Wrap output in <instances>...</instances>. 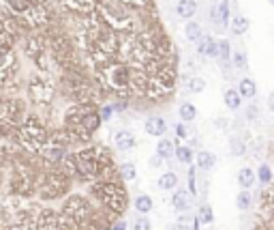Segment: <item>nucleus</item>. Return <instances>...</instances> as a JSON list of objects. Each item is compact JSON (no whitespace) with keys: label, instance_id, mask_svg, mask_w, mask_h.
I'll use <instances>...</instances> for the list:
<instances>
[{"label":"nucleus","instance_id":"f257e3e1","mask_svg":"<svg viewBox=\"0 0 274 230\" xmlns=\"http://www.w3.org/2000/svg\"><path fill=\"white\" fill-rule=\"evenodd\" d=\"M88 196L99 209L116 217L122 215L128 207V192L122 181H94L88 185Z\"/></svg>","mask_w":274,"mask_h":230},{"label":"nucleus","instance_id":"f03ea898","mask_svg":"<svg viewBox=\"0 0 274 230\" xmlns=\"http://www.w3.org/2000/svg\"><path fill=\"white\" fill-rule=\"evenodd\" d=\"M50 127L39 114L28 112V116L24 118V123L18 127L15 131V144L20 146V150H24L26 155L37 157L39 150H41L47 142H50Z\"/></svg>","mask_w":274,"mask_h":230},{"label":"nucleus","instance_id":"7ed1b4c3","mask_svg":"<svg viewBox=\"0 0 274 230\" xmlns=\"http://www.w3.org/2000/svg\"><path fill=\"white\" fill-rule=\"evenodd\" d=\"M62 125L79 133L86 142H90L94 131H99V127L103 125V118L99 112V106L94 104H69V108L64 110Z\"/></svg>","mask_w":274,"mask_h":230},{"label":"nucleus","instance_id":"20e7f679","mask_svg":"<svg viewBox=\"0 0 274 230\" xmlns=\"http://www.w3.org/2000/svg\"><path fill=\"white\" fill-rule=\"evenodd\" d=\"M71 187H73V179H71L60 166L58 168H45L41 172V177H39V183H37V198L43 202L67 198Z\"/></svg>","mask_w":274,"mask_h":230},{"label":"nucleus","instance_id":"39448f33","mask_svg":"<svg viewBox=\"0 0 274 230\" xmlns=\"http://www.w3.org/2000/svg\"><path fill=\"white\" fill-rule=\"evenodd\" d=\"M26 97L30 101V106H35L39 110H50L54 106V99H56V82L52 75L41 73V71H30L28 78H26Z\"/></svg>","mask_w":274,"mask_h":230},{"label":"nucleus","instance_id":"423d86ee","mask_svg":"<svg viewBox=\"0 0 274 230\" xmlns=\"http://www.w3.org/2000/svg\"><path fill=\"white\" fill-rule=\"evenodd\" d=\"M96 209H99V207L94 204V200L90 196H86V194H69L62 200L58 211H60V217L64 221V226H67V230H75L79 224H84V221L90 217Z\"/></svg>","mask_w":274,"mask_h":230},{"label":"nucleus","instance_id":"0eeeda50","mask_svg":"<svg viewBox=\"0 0 274 230\" xmlns=\"http://www.w3.org/2000/svg\"><path fill=\"white\" fill-rule=\"evenodd\" d=\"M176 84H178V65H174V62H165L163 69L150 75L148 89H146L144 99L150 101V104L165 101V99H169L174 95Z\"/></svg>","mask_w":274,"mask_h":230},{"label":"nucleus","instance_id":"6e6552de","mask_svg":"<svg viewBox=\"0 0 274 230\" xmlns=\"http://www.w3.org/2000/svg\"><path fill=\"white\" fill-rule=\"evenodd\" d=\"M20 45H22V54L30 62H35L43 52H47V43H45V35L43 33H28L20 41Z\"/></svg>","mask_w":274,"mask_h":230},{"label":"nucleus","instance_id":"1a4fd4ad","mask_svg":"<svg viewBox=\"0 0 274 230\" xmlns=\"http://www.w3.org/2000/svg\"><path fill=\"white\" fill-rule=\"evenodd\" d=\"M37 230H67V226H64L58 209L43 207L37 213Z\"/></svg>","mask_w":274,"mask_h":230},{"label":"nucleus","instance_id":"9d476101","mask_svg":"<svg viewBox=\"0 0 274 230\" xmlns=\"http://www.w3.org/2000/svg\"><path fill=\"white\" fill-rule=\"evenodd\" d=\"M37 211L32 209H20L13 213V219H11V228L9 230H37Z\"/></svg>","mask_w":274,"mask_h":230},{"label":"nucleus","instance_id":"9b49d317","mask_svg":"<svg viewBox=\"0 0 274 230\" xmlns=\"http://www.w3.org/2000/svg\"><path fill=\"white\" fill-rule=\"evenodd\" d=\"M114 146L116 150H122V153H128L137 146V138L131 129H118L114 133Z\"/></svg>","mask_w":274,"mask_h":230},{"label":"nucleus","instance_id":"f8f14e48","mask_svg":"<svg viewBox=\"0 0 274 230\" xmlns=\"http://www.w3.org/2000/svg\"><path fill=\"white\" fill-rule=\"evenodd\" d=\"M144 131L152 138H165L167 133V121L163 116H148L144 121Z\"/></svg>","mask_w":274,"mask_h":230},{"label":"nucleus","instance_id":"ddd939ff","mask_svg":"<svg viewBox=\"0 0 274 230\" xmlns=\"http://www.w3.org/2000/svg\"><path fill=\"white\" fill-rule=\"evenodd\" d=\"M191 194L187 192V189H174V194H172V207L174 211H178V213H189L191 211Z\"/></svg>","mask_w":274,"mask_h":230},{"label":"nucleus","instance_id":"4468645a","mask_svg":"<svg viewBox=\"0 0 274 230\" xmlns=\"http://www.w3.org/2000/svg\"><path fill=\"white\" fill-rule=\"evenodd\" d=\"M133 209L140 213V215H150L155 211V198L150 194H137L133 200Z\"/></svg>","mask_w":274,"mask_h":230},{"label":"nucleus","instance_id":"2eb2a0df","mask_svg":"<svg viewBox=\"0 0 274 230\" xmlns=\"http://www.w3.org/2000/svg\"><path fill=\"white\" fill-rule=\"evenodd\" d=\"M195 166L199 170H212L214 166H216V155L212 153V150H206V148H199L197 153H195Z\"/></svg>","mask_w":274,"mask_h":230},{"label":"nucleus","instance_id":"dca6fc26","mask_svg":"<svg viewBox=\"0 0 274 230\" xmlns=\"http://www.w3.org/2000/svg\"><path fill=\"white\" fill-rule=\"evenodd\" d=\"M157 185H159L161 192H174V189H178L180 179H178V174H176L174 170H167V172H163L157 179Z\"/></svg>","mask_w":274,"mask_h":230},{"label":"nucleus","instance_id":"f3484780","mask_svg":"<svg viewBox=\"0 0 274 230\" xmlns=\"http://www.w3.org/2000/svg\"><path fill=\"white\" fill-rule=\"evenodd\" d=\"M197 3L195 0H178L176 3V13H178L180 20H193L197 15Z\"/></svg>","mask_w":274,"mask_h":230},{"label":"nucleus","instance_id":"a211bd4d","mask_svg":"<svg viewBox=\"0 0 274 230\" xmlns=\"http://www.w3.org/2000/svg\"><path fill=\"white\" fill-rule=\"evenodd\" d=\"M248 28H251V20H248L246 15H242V13L233 15L231 22H229V30L236 37H242L244 33H248Z\"/></svg>","mask_w":274,"mask_h":230},{"label":"nucleus","instance_id":"6ab92c4d","mask_svg":"<svg viewBox=\"0 0 274 230\" xmlns=\"http://www.w3.org/2000/svg\"><path fill=\"white\" fill-rule=\"evenodd\" d=\"M223 104H225L227 110H231V112H238L240 106H242V95L238 93V89H225Z\"/></svg>","mask_w":274,"mask_h":230},{"label":"nucleus","instance_id":"aec40b11","mask_svg":"<svg viewBox=\"0 0 274 230\" xmlns=\"http://www.w3.org/2000/svg\"><path fill=\"white\" fill-rule=\"evenodd\" d=\"M22 39L18 35H13L9 28H5V26H0V50H9L13 52L15 47L20 45Z\"/></svg>","mask_w":274,"mask_h":230},{"label":"nucleus","instance_id":"412c9836","mask_svg":"<svg viewBox=\"0 0 274 230\" xmlns=\"http://www.w3.org/2000/svg\"><path fill=\"white\" fill-rule=\"evenodd\" d=\"M257 181V170H253L251 166H242L238 170V185L242 189H251Z\"/></svg>","mask_w":274,"mask_h":230},{"label":"nucleus","instance_id":"4be33fe9","mask_svg":"<svg viewBox=\"0 0 274 230\" xmlns=\"http://www.w3.org/2000/svg\"><path fill=\"white\" fill-rule=\"evenodd\" d=\"M118 177L122 183H133L137 179V164L135 162H122L118 164Z\"/></svg>","mask_w":274,"mask_h":230},{"label":"nucleus","instance_id":"5701e85b","mask_svg":"<svg viewBox=\"0 0 274 230\" xmlns=\"http://www.w3.org/2000/svg\"><path fill=\"white\" fill-rule=\"evenodd\" d=\"M35 3H37V0H3V7H7L13 15H18V18H20V15L26 13Z\"/></svg>","mask_w":274,"mask_h":230},{"label":"nucleus","instance_id":"b1692460","mask_svg":"<svg viewBox=\"0 0 274 230\" xmlns=\"http://www.w3.org/2000/svg\"><path fill=\"white\" fill-rule=\"evenodd\" d=\"M238 93L242 95V99L253 101L257 97V82L253 78H242V80L238 82Z\"/></svg>","mask_w":274,"mask_h":230},{"label":"nucleus","instance_id":"393cba45","mask_svg":"<svg viewBox=\"0 0 274 230\" xmlns=\"http://www.w3.org/2000/svg\"><path fill=\"white\" fill-rule=\"evenodd\" d=\"M157 155H159L163 162H169L172 157H176V144H174V140H169V138L159 140V142H157Z\"/></svg>","mask_w":274,"mask_h":230},{"label":"nucleus","instance_id":"a878e982","mask_svg":"<svg viewBox=\"0 0 274 230\" xmlns=\"http://www.w3.org/2000/svg\"><path fill=\"white\" fill-rule=\"evenodd\" d=\"M180 80L187 84V89H189V93H193V95H199V93H204L206 91V86H208V82L204 80L201 75H182Z\"/></svg>","mask_w":274,"mask_h":230},{"label":"nucleus","instance_id":"bb28decb","mask_svg":"<svg viewBox=\"0 0 274 230\" xmlns=\"http://www.w3.org/2000/svg\"><path fill=\"white\" fill-rule=\"evenodd\" d=\"M184 37H187L189 43H199L201 39H204V28H201V24L197 22H187V26H184Z\"/></svg>","mask_w":274,"mask_h":230},{"label":"nucleus","instance_id":"cd10ccee","mask_svg":"<svg viewBox=\"0 0 274 230\" xmlns=\"http://www.w3.org/2000/svg\"><path fill=\"white\" fill-rule=\"evenodd\" d=\"M178 116L182 123H193L197 118V108L191 104V101H182L178 106Z\"/></svg>","mask_w":274,"mask_h":230},{"label":"nucleus","instance_id":"c85d7f7f","mask_svg":"<svg viewBox=\"0 0 274 230\" xmlns=\"http://www.w3.org/2000/svg\"><path fill=\"white\" fill-rule=\"evenodd\" d=\"M229 150H231L233 157H244V155L248 153L246 140L240 138V136H231V138H229Z\"/></svg>","mask_w":274,"mask_h":230},{"label":"nucleus","instance_id":"c756f323","mask_svg":"<svg viewBox=\"0 0 274 230\" xmlns=\"http://www.w3.org/2000/svg\"><path fill=\"white\" fill-rule=\"evenodd\" d=\"M176 160H178L182 166H193V162H195V153H193L191 146L178 144L176 146Z\"/></svg>","mask_w":274,"mask_h":230},{"label":"nucleus","instance_id":"7c9ffc66","mask_svg":"<svg viewBox=\"0 0 274 230\" xmlns=\"http://www.w3.org/2000/svg\"><path fill=\"white\" fill-rule=\"evenodd\" d=\"M236 207L242 211V213H246L248 209L253 207V194H251V189H242V192H238V196H236Z\"/></svg>","mask_w":274,"mask_h":230},{"label":"nucleus","instance_id":"2f4dec72","mask_svg":"<svg viewBox=\"0 0 274 230\" xmlns=\"http://www.w3.org/2000/svg\"><path fill=\"white\" fill-rule=\"evenodd\" d=\"M199 221H201V224H212V221H214V209L210 207V204H208V202H204V204H201V207L197 209V215H195Z\"/></svg>","mask_w":274,"mask_h":230},{"label":"nucleus","instance_id":"473e14b6","mask_svg":"<svg viewBox=\"0 0 274 230\" xmlns=\"http://www.w3.org/2000/svg\"><path fill=\"white\" fill-rule=\"evenodd\" d=\"M231 43L227 39H219V62H231Z\"/></svg>","mask_w":274,"mask_h":230},{"label":"nucleus","instance_id":"72a5a7b5","mask_svg":"<svg viewBox=\"0 0 274 230\" xmlns=\"http://www.w3.org/2000/svg\"><path fill=\"white\" fill-rule=\"evenodd\" d=\"M257 181H259L263 187L272 183V168H270L268 164H261L259 168H257Z\"/></svg>","mask_w":274,"mask_h":230},{"label":"nucleus","instance_id":"f704fd0d","mask_svg":"<svg viewBox=\"0 0 274 230\" xmlns=\"http://www.w3.org/2000/svg\"><path fill=\"white\" fill-rule=\"evenodd\" d=\"M197 192H199V187H197V166L193 164V166H189V194L193 198H197Z\"/></svg>","mask_w":274,"mask_h":230},{"label":"nucleus","instance_id":"c9c22d12","mask_svg":"<svg viewBox=\"0 0 274 230\" xmlns=\"http://www.w3.org/2000/svg\"><path fill=\"white\" fill-rule=\"evenodd\" d=\"M231 65L236 69H246L248 67V58H246V52L244 50H236L231 54Z\"/></svg>","mask_w":274,"mask_h":230},{"label":"nucleus","instance_id":"e433bc0d","mask_svg":"<svg viewBox=\"0 0 274 230\" xmlns=\"http://www.w3.org/2000/svg\"><path fill=\"white\" fill-rule=\"evenodd\" d=\"M219 13H221V24H223V28H225V26L229 28V22H231V15H229V0H221V3H219Z\"/></svg>","mask_w":274,"mask_h":230},{"label":"nucleus","instance_id":"4c0bfd02","mask_svg":"<svg viewBox=\"0 0 274 230\" xmlns=\"http://www.w3.org/2000/svg\"><path fill=\"white\" fill-rule=\"evenodd\" d=\"M206 56L219 60V39H214V37H210V35H208V50H206Z\"/></svg>","mask_w":274,"mask_h":230},{"label":"nucleus","instance_id":"58836bf2","mask_svg":"<svg viewBox=\"0 0 274 230\" xmlns=\"http://www.w3.org/2000/svg\"><path fill=\"white\" fill-rule=\"evenodd\" d=\"M133 230H152V221L148 215H137L133 221Z\"/></svg>","mask_w":274,"mask_h":230},{"label":"nucleus","instance_id":"ea45409f","mask_svg":"<svg viewBox=\"0 0 274 230\" xmlns=\"http://www.w3.org/2000/svg\"><path fill=\"white\" fill-rule=\"evenodd\" d=\"M208 15H210V22H212V24H216V26L223 28V24H221V13H219V5H210V9H208Z\"/></svg>","mask_w":274,"mask_h":230},{"label":"nucleus","instance_id":"a19ab883","mask_svg":"<svg viewBox=\"0 0 274 230\" xmlns=\"http://www.w3.org/2000/svg\"><path fill=\"white\" fill-rule=\"evenodd\" d=\"M176 138H178V140H187L189 138V129H187V123H178V125H176Z\"/></svg>","mask_w":274,"mask_h":230},{"label":"nucleus","instance_id":"79ce46f5","mask_svg":"<svg viewBox=\"0 0 274 230\" xmlns=\"http://www.w3.org/2000/svg\"><path fill=\"white\" fill-rule=\"evenodd\" d=\"M206 50H208V35L197 43V54L199 56H206Z\"/></svg>","mask_w":274,"mask_h":230},{"label":"nucleus","instance_id":"37998d69","mask_svg":"<svg viewBox=\"0 0 274 230\" xmlns=\"http://www.w3.org/2000/svg\"><path fill=\"white\" fill-rule=\"evenodd\" d=\"M257 114H259V108H257L255 104L246 108V118H248V121H255V118H257Z\"/></svg>","mask_w":274,"mask_h":230},{"label":"nucleus","instance_id":"c03bdc74","mask_svg":"<svg viewBox=\"0 0 274 230\" xmlns=\"http://www.w3.org/2000/svg\"><path fill=\"white\" fill-rule=\"evenodd\" d=\"M150 166H152V168H161V166H163V160H161V157L155 153V155L150 157Z\"/></svg>","mask_w":274,"mask_h":230},{"label":"nucleus","instance_id":"a18cd8bd","mask_svg":"<svg viewBox=\"0 0 274 230\" xmlns=\"http://www.w3.org/2000/svg\"><path fill=\"white\" fill-rule=\"evenodd\" d=\"M227 118H216V123H214V127H216V129H225V127H227Z\"/></svg>","mask_w":274,"mask_h":230},{"label":"nucleus","instance_id":"49530a36","mask_svg":"<svg viewBox=\"0 0 274 230\" xmlns=\"http://www.w3.org/2000/svg\"><path fill=\"white\" fill-rule=\"evenodd\" d=\"M111 230H126V224H124V221H116V224L114 226H111Z\"/></svg>","mask_w":274,"mask_h":230},{"label":"nucleus","instance_id":"de8ad7c7","mask_svg":"<svg viewBox=\"0 0 274 230\" xmlns=\"http://www.w3.org/2000/svg\"><path fill=\"white\" fill-rule=\"evenodd\" d=\"M268 110L274 112V93H270V97H268Z\"/></svg>","mask_w":274,"mask_h":230},{"label":"nucleus","instance_id":"09e8293b","mask_svg":"<svg viewBox=\"0 0 274 230\" xmlns=\"http://www.w3.org/2000/svg\"><path fill=\"white\" fill-rule=\"evenodd\" d=\"M268 3H270V5H272V7H274V0H268Z\"/></svg>","mask_w":274,"mask_h":230},{"label":"nucleus","instance_id":"8fccbe9b","mask_svg":"<svg viewBox=\"0 0 274 230\" xmlns=\"http://www.w3.org/2000/svg\"><path fill=\"white\" fill-rule=\"evenodd\" d=\"M272 45H274V37H272Z\"/></svg>","mask_w":274,"mask_h":230},{"label":"nucleus","instance_id":"3c124183","mask_svg":"<svg viewBox=\"0 0 274 230\" xmlns=\"http://www.w3.org/2000/svg\"><path fill=\"white\" fill-rule=\"evenodd\" d=\"M96 3H101V0H96Z\"/></svg>","mask_w":274,"mask_h":230}]
</instances>
